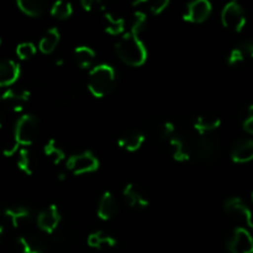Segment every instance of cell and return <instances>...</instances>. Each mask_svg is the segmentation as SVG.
I'll return each instance as SVG.
<instances>
[{
  "instance_id": "cell-1",
  "label": "cell",
  "mask_w": 253,
  "mask_h": 253,
  "mask_svg": "<svg viewBox=\"0 0 253 253\" xmlns=\"http://www.w3.org/2000/svg\"><path fill=\"white\" fill-rule=\"evenodd\" d=\"M115 51L124 63L132 67H140L146 63L148 57L147 47L140 36L127 31L115 43Z\"/></svg>"
},
{
  "instance_id": "cell-2",
  "label": "cell",
  "mask_w": 253,
  "mask_h": 253,
  "mask_svg": "<svg viewBox=\"0 0 253 253\" xmlns=\"http://www.w3.org/2000/svg\"><path fill=\"white\" fill-rule=\"evenodd\" d=\"M116 83V72L113 66L100 63L89 72L88 89L95 98H104L111 93Z\"/></svg>"
},
{
  "instance_id": "cell-3",
  "label": "cell",
  "mask_w": 253,
  "mask_h": 253,
  "mask_svg": "<svg viewBox=\"0 0 253 253\" xmlns=\"http://www.w3.org/2000/svg\"><path fill=\"white\" fill-rule=\"evenodd\" d=\"M40 133V121L32 114H25L15 125L14 138L22 147L31 146Z\"/></svg>"
},
{
  "instance_id": "cell-4",
  "label": "cell",
  "mask_w": 253,
  "mask_h": 253,
  "mask_svg": "<svg viewBox=\"0 0 253 253\" xmlns=\"http://www.w3.org/2000/svg\"><path fill=\"white\" fill-rule=\"evenodd\" d=\"M67 168L74 175L93 173L99 168V160L90 151H84L71 156L67 161Z\"/></svg>"
},
{
  "instance_id": "cell-5",
  "label": "cell",
  "mask_w": 253,
  "mask_h": 253,
  "mask_svg": "<svg viewBox=\"0 0 253 253\" xmlns=\"http://www.w3.org/2000/svg\"><path fill=\"white\" fill-rule=\"evenodd\" d=\"M221 22L226 29L240 32L246 25V14L237 1H230L221 11Z\"/></svg>"
},
{
  "instance_id": "cell-6",
  "label": "cell",
  "mask_w": 253,
  "mask_h": 253,
  "mask_svg": "<svg viewBox=\"0 0 253 253\" xmlns=\"http://www.w3.org/2000/svg\"><path fill=\"white\" fill-rule=\"evenodd\" d=\"M212 11V5L209 0H194L185 5L182 12V17L184 21L192 24H202Z\"/></svg>"
},
{
  "instance_id": "cell-7",
  "label": "cell",
  "mask_w": 253,
  "mask_h": 253,
  "mask_svg": "<svg viewBox=\"0 0 253 253\" xmlns=\"http://www.w3.org/2000/svg\"><path fill=\"white\" fill-rule=\"evenodd\" d=\"M231 253H253V237L245 227H236L227 241Z\"/></svg>"
},
{
  "instance_id": "cell-8",
  "label": "cell",
  "mask_w": 253,
  "mask_h": 253,
  "mask_svg": "<svg viewBox=\"0 0 253 253\" xmlns=\"http://www.w3.org/2000/svg\"><path fill=\"white\" fill-rule=\"evenodd\" d=\"M224 209L229 215L246 222L247 226L253 230V214L241 198L231 197L226 199L224 203Z\"/></svg>"
},
{
  "instance_id": "cell-9",
  "label": "cell",
  "mask_w": 253,
  "mask_h": 253,
  "mask_svg": "<svg viewBox=\"0 0 253 253\" xmlns=\"http://www.w3.org/2000/svg\"><path fill=\"white\" fill-rule=\"evenodd\" d=\"M195 153L205 163H212L220 157V147L216 141L204 135L200 136L195 143Z\"/></svg>"
},
{
  "instance_id": "cell-10",
  "label": "cell",
  "mask_w": 253,
  "mask_h": 253,
  "mask_svg": "<svg viewBox=\"0 0 253 253\" xmlns=\"http://www.w3.org/2000/svg\"><path fill=\"white\" fill-rule=\"evenodd\" d=\"M61 222V212L56 204H51L41 210L37 216V225L46 234H53Z\"/></svg>"
},
{
  "instance_id": "cell-11",
  "label": "cell",
  "mask_w": 253,
  "mask_h": 253,
  "mask_svg": "<svg viewBox=\"0 0 253 253\" xmlns=\"http://www.w3.org/2000/svg\"><path fill=\"white\" fill-rule=\"evenodd\" d=\"M21 68L14 59H2L0 61V86H10L19 79Z\"/></svg>"
},
{
  "instance_id": "cell-12",
  "label": "cell",
  "mask_w": 253,
  "mask_h": 253,
  "mask_svg": "<svg viewBox=\"0 0 253 253\" xmlns=\"http://www.w3.org/2000/svg\"><path fill=\"white\" fill-rule=\"evenodd\" d=\"M31 93L26 89H6L1 94L2 103L7 104L14 111H21L29 101Z\"/></svg>"
},
{
  "instance_id": "cell-13",
  "label": "cell",
  "mask_w": 253,
  "mask_h": 253,
  "mask_svg": "<svg viewBox=\"0 0 253 253\" xmlns=\"http://www.w3.org/2000/svg\"><path fill=\"white\" fill-rule=\"evenodd\" d=\"M123 194L127 204L133 209H146L150 205V202H148L146 194L135 183H128L124 188Z\"/></svg>"
},
{
  "instance_id": "cell-14",
  "label": "cell",
  "mask_w": 253,
  "mask_h": 253,
  "mask_svg": "<svg viewBox=\"0 0 253 253\" xmlns=\"http://www.w3.org/2000/svg\"><path fill=\"white\" fill-rule=\"evenodd\" d=\"M119 204L113 193L105 192L101 195L98 204V216L104 221L111 220L118 214Z\"/></svg>"
},
{
  "instance_id": "cell-15",
  "label": "cell",
  "mask_w": 253,
  "mask_h": 253,
  "mask_svg": "<svg viewBox=\"0 0 253 253\" xmlns=\"http://www.w3.org/2000/svg\"><path fill=\"white\" fill-rule=\"evenodd\" d=\"M143 142H145V135L141 131L136 130H128L124 132L123 135L119 137V146L124 148L127 152H136L142 147Z\"/></svg>"
},
{
  "instance_id": "cell-16",
  "label": "cell",
  "mask_w": 253,
  "mask_h": 253,
  "mask_svg": "<svg viewBox=\"0 0 253 253\" xmlns=\"http://www.w3.org/2000/svg\"><path fill=\"white\" fill-rule=\"evenodd\" d=\"M20 253H46V245L36 235H22L17 239Z\"/></svg>"
},
{
  "instance_id": "cell-17",
  "label": "cell",
  "mask_w": 253,
  "mask_h": 253,
  "mask_svg": "<svg viewBox=\"0 0 253 253\" xmlns=\"http://www.w3.org/2000/svg\"><path fill=\"white\" fill-rule=\"evenodd\" d=\"M221 126V119L212 114H203L194 121V128L200 136L208 135Z\"/></svg>"
},
{
  "instance_id": "cell-18",
  "label": "cell",
  "mask_w": 253,
  "mask_h": 253,
  "mask_svg": "<svg viewBox=\"0 0 253 253\" xmlns=\"http://www.w3.org/2000/svg\"><path fill=\"white\" fill-rule=\"evenodd\" d=\"M231 158L236 163H246L253 160V140H244L236 142L232 147Z\"/></svg>"
},
{
  "instance_id": "cell-19",
  "label": "cell",
  "mask_w": 253,
  "mask_h": 253,
  "mask_svg": "<svg viewBox=\"0 0 253 253\" xmlns=\"http://www.w3.org/2000/svg\"><path fill=\"white\" fill-rule=\"evenodd\" d=\"M4 215L12 226L19 227L26 221H29L30 217H31V211H30L29 208L17 205V207L6 208L4 210Z\"/></svg>"
},
{
  "instance_id": "cell-20",
  "label": "cell",
  "mask_w": 253,
  "mask_h": 253,
  "mask_svg": "<svg viewBox=\"0 0 253 253\" xmlns=\"http://www.w3.org/2000/svg\"><path fill=\"white\" fill-rule=\"evenodd\" d=\"M59 41H61V34H59L58 29L57 27H49L40 40V51L44 54L52 53L56 49V47L58 46Z\"/></svg>"
},
{
  "instance_id": "cell-21",
  "label": "cell",
  "mask_w": 253,
  "mask_h": 253,
  "mask_svg": "<svg viewBox=\"0 0 253 253\" xmlns=\"http://www.w3.org/2000/svg\"><path fill=\"white\" fill-rule=\"evenodd\" d=\"M116 244H118V241L111 235L106 234L104 231L91 232L88 236V245L96 250L113 249V247L116 246Z\"/></svg>"
},
{
  "instance_id": "cell-22",
  "label": "cell",
  "mask_w": 253,
  "mask_h": 253,
  "mask_svg": "<svg viewBox=\"0 0 253 253\" xmlns=\"http://www.w3.org/2000/svg\"><path fill=\"white\" fill-rule=\"evenodd\" d=\"M74 61L82 69H88L93 66L96 58V53L91 47L89 46H78L74 49Z\"/></svg>"
},
{
  "instance_id": "cell-23",
  "label": "cell",
  "mask_w": 253,
  "mask_h": 253,
  "mask_svg": "<svg viewBox=\"0 0 253 253\" xmlns=\"http://www.w3.org/2000/svg\"><path fill=\"white\" fill-rule=\"evenodd\" d=\"M104 30L111 36L125 34V20L120 16L105 12L104 14Z\"/></svg>"
},
{
  "instance_id": "cell-24",
  "label": "cell",
  "mask_w": 253,
  "mask_h": 253,
  "mask_svg": "<svg viewBox=\"0 0 253 253\" xmlns=\"http://www.w3.org/2000/svg\"><path fill=\"white\" fill-rule=\"evenodd\" d=\"M17 7L31 17H39L46 11V4L41 0H17Z\"/></svg>"
},
{
  "instance_id": "cell-25",
  "label": "cell",
  "mask_w": 253,
  "mask_h": 253,
  "mask_svg": "<svg viewBox=\"0 0 253 253\" xmlns=\"http://www.w3.org/2000/svg\"><path fill=\"white\" fill-rule=\"evenodd\" d=\"M168 142H169L170 153H172L173 160L177 161V162H187V161H189L190 152L189 150L185 148V142L182 138L174 136Z\"/></svg>"
},
{
  "instance_id": "cell-26",
  "label": "cell",
  "mask_w": 253,
  "mask_h": 253,
  "mask_svg": "<svg viewBox=\"0 0 253 253\" xmlns=\"http://www.w3.org/2000/svg\"><path fill=\"white\" fill-rule=\"evenodd\" d=\"M17 167L20 170L27 175H32L35 172V167H36V162H35V157L32 156L31 151L29 148H21L19 151V156H17Z\"/></svg>"
},
{
  "instance_id": "cell-27",
  "label": "cell",
  "mask_w": 253,
  "mask_h": 253,
  "mask_svg": "<svg viewBox=\"0 0 253 253\" xmlns=\"http://www.w3.org/2000/svg\"><path fill=\"white\" fill-rule=\"evenodd\" d=\"M43 152L44 156H46L54 166L59 165V163L66 158V152H64L63 148L58 145V142H57L54 138H51V140L44 145Z\"/></svg>"
},
{
  "instance_id": "cell-28",
  "label": "cell",
  "mask_w": 253,
  "mask_h": 253,
  "mask_svg": "<svg viewBox=\"0 0 253 253\" xmlns=\"http://www.w3.org/2000/svg\"><path fill=\"white\" fill-rule=\"evenodd\" d=\"M51 15L58 20H66L72 16L73 14V6L71 2L63 1V0H57L51 6Z\"/></svg>"
},
{
  "instance_id": "cell-29",
  "label": "cell",
  "mask_w": 253,
  "mask_h": 253,
  "mask_svg": "<svg viewBox=\"0 0 253 253\" xmlns=\"http://www.w3.org/2000/svg\"><path fill=\"white\" fill-rule=\"evenodd\" d=\"M146 24H147V14L143 11V9H136L132 15L130 31L136 35H140L145 30Z\"/></svg>"
},
{
  "instance_id": "cell-30",
  "label": "cell",
  "mask_w": 253,
  "mask_h": 253,
  "mask_svg": "<svg viewBox=\"0 0 253 253\" xmlns=\"http://www.w3.org/2000/svg\"><path fill=\"white\" fill-rule=\"evenodd\" d=\"M37 48L32 42H21L16 47V54L20 59H30L36 54Z\"/></svg>"
},
{
  "instance_id": "cell-31",
  "label": "cell",
  "mask_w": 253,
  "mask_h": 253,
  "mask_svg": "<svg viewBox=\"0 0 253 253\" xmlns=\"http://www.w3.org/2000/svg\"><path fill=\"white\" fill-rule=\"evenodd\" d=\"M169 6V0H155V1H147L146 7L148 11L153 15H160Z\"/></svg>"
},
{
  "instance_id": "cell-32",
  "label": "cell",
  "mask_w": 253,
  "mask_h": 253,
  "mask_svg": "<svg viewBox=\"0 0 253 253\" xmlns=\"http://www.w3.org/2000/svg\"><path fill=\"white\" fill-rule=\"evenodd\" d=\"M82 7L88 12L105 11V5L100 0H82Z\"/></svg>"
},
{
  "instance_id": "cell-33",
  "label": "cell",
  "mask_w": 253,
  "mask_h": 253,
  "mask_svg": "<svg viewBox=\"0 0 253 253\" xmlns=\"http://www.w3.org/2000/svg\"><path fill=\"white\" fill-rule=\"evenodd\" d=\"M245 59H246V56H245L244 52L240 49V47H236L227 56V64L231 67H236L239 64H241Z\"/></svg>"
},
{
  "instance_id": "cell-34",
  "label": "cell",
  "mask_w": 253,
  "mask_h": 253,
  "mask_svg": "<svg viewBox=\"0 0 253 253\" xmlns=\"http://www.w3.org/2000/svg\"><path fill=\"white\" fill-rule=\"evenodd\" d=\"M242 126H244V130L246 132L253 135V104L249 105V108L246 109V118H245Z\"/></svg>"
},
{
  "instance_id": "cell-35",
  "label": "cell",
  "mask_w": 253,
  "mask_h": 253,
  "mask_svg": "<svg viewBox=\"0 0 253 253\" xmlns=\"http://www.w3.org/2000/svg\"><path fill=\"white\" fill-rule=\"evenodd\" d=\"M174 132H175V126L174 124L170 123V121H167V123H165L162 125V127H161V137L162 138H168V140H170L172 137H174Z\"/></svg>"
},
{
  "instance_id": "cell-36",
  "label": "cell",
  "mask_w": 253,
  "mask_h": 253,
  "mask_svg": "<svg viewBox=\"0 0 253 253\" xmlns=\"http://www.w3.org/2000/svg\"><path fill=\"white\" fill-rule=\"evenodd\" d=\"M19 147H20L19 142L14 138V140L10 141V142H7L6 145L4 146V148H2V155H4L5 157H12L15 153L20 151Z\"/></svg>"
},
{
  "instance_id": "cell-37",
  "label": "cell",
  "mask_w": 253,
  "mask_h": 253,
  "mask_svg": "<svg viewBox=\"0 0 253 253\" xmlns=\"http://www.w3.org/2000/svg\"><path fill=\"white\" fill-rule=\"evenodd\" d=\"M240 49L245 53V56L253 58V40H246V41L240 43Z\"/></svg>"
},
{
  "instance_id": "cell-38",
  "label": "cell",
  "mask_w": 253,
  "mask_h": 253,
  "mask_svg": "<svg viewBox=\"0 0 253 253\" xmlns=\"http://www.w3.org/2000/svg\"><path fill=\"white\" fill-rule=\"evenodd\" d=\"M66 178H67V174L64 172L58 173V175H57V179H58L59 182H63V180H66Z\"/></svg>"
},
{
  "instance_id": "cell-39",
  "label": "cell",
  "mask_w": 253,
  "mask_h": 253,
  "mask_svg": "<svg viewBox=\"0 0 253 253\" xmlns=\"http://www.w3.org/2000/svg\"><path fill=\"white\" fill-rule=\"evenodd\" d=\"M63 63H64V61L62 58H58L56 61V66H58V67H61V66H63Z\"/></svg>"
},
{
  "instance_id": "cell-40",
  "label": "cell",
  "mask_w": 253,
  "mask_h": 253,
  "mask_svg": "<svg viewBox=\"0 0 253 253\" xmlns=\"http://www.w3.org/2000/svg\"><path fill=\"white\" fill-rule=\"evenodd\" d=\"M2 234H4V226H2V224H1V222H0V241H1Z\"/></svg>"
},
{
  "instance_id": "cell-41",
  "label": "cell",
  "mask_w": 253,
  "mask_h": 253,
  "mask_svg": "<svg viewBox=\"0 0 253 253\" xmlns=\"http://www.w3.org/2000/svg\"><path fill=\"white\" fill-rule=\"evenodd\" d=\"M2 116H1V114H0V128H1V126H2Z\"/></svg>"
},
{
  "instance_id": "cell-42",
  "label": "cell",
  "mask_w": 253,
  "mask_h": 253,
  "mask_svg": "<svg viewBox=\"0 0 253 253\" xmlns=\"http://www.w3.org/2000/svg\"><path fill=\"white\" fill-rule=\"evenodd\" d=\"M251 198H252V203H253V192H252V195H251Z\"/></svg>"
},
{
  "instance_id": "cell-43",
  "label": "cell",
  "mask_w": 253,
  "mask_h": 253,
  "mask_svg": "<svg viewBox=\"0 0 253 253\" xmlns=\"http://www.w3.org/2000/svg\"><path fill=\"white\" fill-rule=\"evenodd\" d=\"M1 101H2V100H1V95H0V103H1Z\"/></svg>"
},
{
  "instance_id": "cell-44",
  "label": "cell",
  "mask_w": 253,
  "mask_h": 253,
  "mask_svg": "<svg viewBox=\"0 0 253 253\" xmlns=\"http://www.w3.org/2000/svg\"><path fill=\"white\" fill-rule=\"evenodd\" d=\"M0 46H1V39H0Z\"/></svg>"
}]
</instances>
